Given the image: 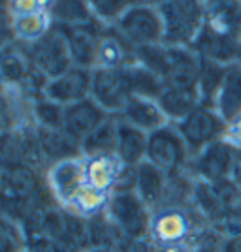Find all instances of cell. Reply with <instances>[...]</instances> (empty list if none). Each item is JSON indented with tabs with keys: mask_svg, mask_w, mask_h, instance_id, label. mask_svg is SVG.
I'll use <instances>...</instances> for the list:
<instances>
[{
	"mask_svg": "<svg viewBox=\"0 0 241 252\" xmlns=\"http://www.w3.org/2000/svg\"><path fill=\"white\" fill-rule=\"evenodd\" d=\"M222 139L226 143H230L236 151H241V113L226 123V130H224Z\"/></svg>",
	"mask_w": 241,
	"mask_h": 252,
	"instance_id": "d590c367",
	"label": "cell"
},
{
	"mask_svg": "<svg viewBox=\"0 0 241 252\" xmlns=\"http://www.w3.org/2000/svg\"><path fill=\"white\" fill-rule=\"evenodd\" d=\"M109 113H105L93 98H85L81 102L64 105V123L63 130L75 139L83 141L98 125H102Z\"/></svg>",
	"mask_w": 241,
	"mask_h": 252,
	"instance_id": "2e32d148",
	"label": "cell"
},
{
	"mask_svg": "<svg viewBox=\"0 0 241 252\" xmlns=\"http://www.w3.org/2000/svg\"><path fill=\"white\" fill-rule=\"evenodd\" d=\"M134 63H136V49L117 31L115 25H104V31L100 36L96 68L123 70Z\"/></svg>",
	"mask_w": 241,
	"mask_h": 252,
	"instance_id": "ac0fdd59",
	"label": "cell"
},
{
	"mask_svg": "<svg viewBox=\"0 0 241 252\" xmlns=\"http://www.w3.org/2000/svg\"><path fill=\"white\" fill-rule=\"evenodd\" d=\"M164 27V45L192 47L206 21L202 0H166L158 6Z\"/></svg>",
	"mask_w": 241,
	"mask_h": 252,
	"instance_id": "3957f363",
	"label": "cell"
},
{
	"mask_svg": "<svg viewBox=\"0 0 241 252\" xmlns=\"http://www.w3.org/2000/svg\"><path fill=\"white\" fill-rule=\"evenodd\" d=\"M45 183L53 200L63 209H68L77 192L85 187V158H70L51 166L47 169Z\"/></svg>",
	"mask_w": 241,
	"mask_h": 252,
	"instance_id": "8fae6325",
	"label": "cell"
},
{
	"mask_svg": "<svg viewBox=\"0 0 241 252\" xmlns=\"http://www.w3.org/2000/svg\"><path fill=\"white\" fill-rule=\"evenodd\" d=\"M104 25L100 19H95L85 25H73V27H59L66 38L70 57L73 66L95 70L98 63V47H100V36L104 31ZM57 27V25H55Z\"/></svg>",
	"mask_w": 241,
	"mask_h": 252,
	"instance_id": "7c38bea8",
	"label": "cell"
},
{
	"mask_svg": "<svg viewBox=\"0 0 241 252\" xmlns=\"http://www.w3.org/2000/svg\"><path fill=\"white\" fill-rule=\"evenodd\" d=\"M117 139H119V117L109 115L81 141V155L83 158L115 155Z\"/></svg>",
	"mask_w": 241,
	"mask_h": 252,
	"instance_id": "d4e9b609",
	"label": "cell"
},
{
	"mask_svg": "<svg viewBox=\"0 0 241 252\" xmlns=\"http://www.w3.org/2000/svg\"><path fill=\"white\" fill-rule=\"evenodd\" d=\"M206 21L192 49L200 59L234 64L241 47V0H209Z\"/></svg>",
	"mask_w": 241,
	"mask_h": 252,
	"instance_id": "6da1fadb",
	"label": "cell"
},
{
	"mask_svg": "<svg viewBox=\"0 0 241 252\" xmlns=\"http://www.w3.org/2000/svg\"><path fill=\"white\" fill-rule=\"evenodd\" d=\"M209 228L192 203L162 205L153 211L149 239L157 245H185L194 251Z\"/></svg>",
	"mask_w": 241,
	"mask_h": 252,
	"instance_id": "7a4b0ae2",
	"label": "cell"
},
{
	"mask_svg": "<svg viewBox=\"0 0 241 252\" xmlns=\"http://www.w3.org/2000/svg\"><path fill=\"white\" fill-rule=\"evenodd\" d=\"M119 117L126 121L128 125L136 126L139 130H143L145 134H151L162 126L170 125L168 117L164 115L162 107L155 98H147V96H132Z\"/></svg>",
	"mask_w": 241,
	"mask_h": 252,
	"instance_id": "d6986e66",
	"label": "cell"
},
{
	"mask_svg": "<svg viewBox=\"0 0 241 252\" xmlns=\"http://www.w3.org/2000/svg\"><path fill=\"white\" fill-rule=\"evenodd\" d=\"M238 64H241V47H240V55H238V61H236Z\"/></svg>",
	"mask_w": 241,
	"mask_h": 252,
	"instance_id": "7bdbcfd3",
	"label": "cell"
},
{
	"mask_svg": "<svg viewBox=\"0 0 241 252\" xmlns=\"http://www.w3.org/2000/svg\"><path fill=\"white\" fill-rule=\"evenodd\" d=\"M0 139H2V132H0Z\"/></svg>",
	"mask_w": 241,
	"mask_h": 252,
	"instance_id": "bcb514c9",
	"label": "cell"
},
{
	"mask_svg": "<svg viewBox=\"0 0 241 252\" xmlns=\"http://www.w3.org/2000/svg\"><path fill=\"white\" fill-rule=\"evenodd\" d=\"M190 151L173 123L149 134L145 160L162 169L164 173H175L189 168Z\"/></svg>",
	"mask_w": 241,
	"mask_h": 252,
	"instance_id": "5b68a950",
	"label": "cell"
},
{
	"mask_svg": "<svg viewBox=\"0 0 241 252\" xmlns=\"http://www.w3.org/2000/svg\"><path fill=\"white\" fill-rule=\"evenodd\" d=\"M15 42H17V34L13 27V15L8 11L6 6H2L0 8V51H4Z\"/></svg>",
	"mask_w": 241,
	"mask_h": 252,
	"instance_id": "e575fe53",
	"label": "cell"
},
{
	"mask_svg": "<svg viewBox=\"0 0 241 252\" xmlns=\"http://www.w3.org/2000/svg\"><path fill=\"white\" fill-rule=\"evenodd\" d=\"M232 181L241 187V151H236V158H234V168H232Z\"/></svg>",
	"mask_w": 241,
	"mask_h": 252,
	"instance_id": "74e56055",
	"label": "cell"
},
{
	"mask_svg": "<svg viewBox=\"0 0 241 252\" xmlns=\"http://www.w3.org/2000/svg\"><path fill=\"white\" fill-rule=\"evenodd\" d=\"M230 64H220L215 61L202 59L200 61V74H198V94L202 105L215 107V100L220 93V87L224 83V77L228 74Z\"/></svg>",
	"mask_w": 241,
	"mask_h": 252,
	"instance_id": "83f0119b",
	"label": "cell"
},
{
	"mask_svg": "<svg viewBox=\"0 0 241 252\" xmlns=\"http://www.w3.org/2000/svg\"><path fill=\"white\" fill-rule=\"evenodd\" d=\"M32 115L34 125L43 128H63L64 123V105L53 102L45 96L32 100Z\"/></svg>",
	"mask_w": 241,
	"mask_h": 252,
	"instance_id": "1f68e13d",
	"label": "cell"
},
{
	"mask_svg": "<svg viewBox=\"0 0 241 252\" xmlns=\"http://www.w3.org/2000/svg\"><path fill=\"white\" fill-rule=\"evenodd\" d=\"M158 104L162 107L164 115L170 123H179L181 119L189 115L192 109H196L200 102L198 89H185V87H164V91L158 96Z\"/></svg>",
	"mask_w": 241,
	"mask_h": 252,
	"instance_id": "cb8c5ba5",
	"label": "cell"
},
{
	"mask_svg": "<svg viewBox=\"0 0 241 252\" xmlns=\"http://www.w3.org/2000/svg\"><path fill=\"white\" fill-rule=\"evenodd\" d=\"M109 196L111 194H105L102 190H96L93 187H89V185H85L83 189L77 192L72 205L66 211L81 217L85 220H91L95 217L104 215L105 209H107V203H109Z\"/></svg>",
	"mask_w": 241,
	"mask_h": 252,
	"instance_id": "f1b7e54d",
	"label": "cell"
},
{
	"mask_svg": "<svg viewBox=\"0 0 241 252\" xmlns=\"http://www.w3.org/2000/svg\"><path fill=\"white\" fill-rule=\"evenodd\" d=\"M222 252H241V235L224 237V243H222Z\"/></svg>",
	"mask_w": 241,
	"mask_h": 252,
	"instance_id": "8d00e7d4",
	"label": "cell"
},
{
	"mask_svg": "<svg viewBox=\"0 0 241 252\" xmlns=\"http://www.w3.org/2000/svg\"><path fill=\"white\" fill-rule=\"evenodd\" d=\"M4 89H6V83H4L2 77H0V96H2V93H4Z\"/></svg>",
	"mask_w": 241,
	"mask_h": 252,
	"instance_id": "60d3db41",
	"label": "cell"
},
{
	"mask_svg": "<svg viewBox=\"0 0 241 252\" xmlns=\"http://www.w3.org/2000/svg\"><path fill=\"white\" fill-rule=\"evenodd\" d=\"M113 25L134 49L164 42V27L157 6L136 4Z\"/></svg>",
	"mask_w": 241,
	"mask_h": 252,
	"instance_id": "ba28073f",
	"label": "cell"
},
{
	"mask_svg": "<svg viewBox=\"0 0 241 252\" xmlns=\"http://www.w3.org/2000/svg\"><path fill=\"white\" fill-rule=\"evenodd\" d=\"M166 181L168 173L153 166L151 162H141L138 166L136 173V194L151 207V211L158 209L164 201V192H166Z\"/></svg>",
	"mask_w": 241,
	"mask_h": 252,
	"instance_id": "603a6c76",
	"label": "cell"
},
{
	"mask_svg": "<svg viewBox=\"0 0 241 252\" xmlns=\"http://www.w3.org/2000/svg\"><path fill=\"white\" fill-rule=\"evenodd\" d=\"M31 126H36L32 115V98L19 87L6 85L0 96V132H15Z\"/></svg>",
	"mask_w": 241,
	"mask_h": 252,
	"instance_id": "9a60e30c",
	"label": "cell"
},
{
	"mask_svg": "<svg viewBox=\"0 0 241 252\" xmlns=\"http://www.w3.org/2000/svg\"><path fill=\"white\" fill-rule=\"evenodd\" d=\"M130 85H132V93L136 96H147V98H155L158 100L160 93L164 91V81L155 75L151 70H147L145 66L139 63H134L125 68Z\"/></svg>",
	"mask_w": 241,
	"mask_h": 252,
	"instance_id": "f546056e",
	"label": "cell"
},
{
	"mask_svg": "<svg viewBox=\"0 0 241 252\" xmlns=\"http://www.w3.org/2000/svg\"><path fill=\"white\" fill-rule=\"evenodd\" d=\"M198 53L192 47H173L166 45V63L162 70L164 87H185V89H198L200 74Z\"/></svg>",
	"mask_w": 241,
	"mask_h": 252,
	"instance_id": "4fadbf2b",
	"label": "cell"
},
{
	"mask_svg": "<svg viewBox=\"0 0 241 252\" xmlns=\"http://www.w3.org/2000/svg\"><path fill=\"white\" fill-rule=\"evenodd\" d=\"M91 77H93V70L72 66L63 75L47 81L43 89V96L61 105L81 102L85 98H91Z\"/></svg>",
	"mask_w": 241,
	"mask_h": 252,
	"instance_id": "5bb4252c",
	"label": "cell"
},
{
	"mask_svg": "<svg viewBox=\"0 0 241 252\" xmlns=\"http://www.w3.org/2000/svg\"><path fill=\"white\" fill-rule=\"evenodd\" d=\"M2 6H6V4H2V2H0V8H2Z\"/></svg>",
	"mask_w": 241,
	"mask_h": 252,
	"instance_id": "ee69618b",
	"label": "cell"
},
{
	"mask_svg": "<svg viewBox=\"0 0 241 252\" xmlns=\"http://www.w3.org/2000/svg\"><path fill=\"white\" fill-rule=\"evenodd\" d=\"M134 96L126 70L95 68L91 77V98L109 115H119Z\"/></svg>",
	"mask_w": 241,
	"mask_h": 252,
	"instance_id": "9c48e42d",
	"label": "cell"
},
{
	"mask_svg": "<svg viewBox=\"0 0 241 252\" xmlns=\"http://www.w3.org/2000/svg\"><path fill=\"white\" fill-rule=\"evenodd\" d=\"M147 139H149V134L136 126L128 125L119 117V139H117L115 155L125 166H139L141 162H145Z\"/></svg>",
	"mask_w": 241,
	"mask_h": 252,
	"instance_id": "7402d4cb",
	"label": "cell"
},
{
	"mask_svg": "<svg viewBox=\"0 0 241 252\" xmlns=\"http://www.w3.org/2000/svg\"><path fill=\"white\" fill-rule=\"evenodd\" d=\"M13 27H15V34H17L19 42L32 43L36 40H40L42 36H45L47 31L53 27V23L49 13L42 11V13H31V15L13 17Z\"/></svg>",
	"mask_w": 241,
	"mask_h": 252,
	"instance_id": "4dcf8cb0",
	"label": "cell"
},
{
	"mask_svg": "<svg viewBox=\"0 0 241 252\" xmlns=\"http://www.w3.org/2000/svg\"><path fill=\"white\" fill-rule=\"evenodd\" d=\"M105 217L125 241H138L149 237L153 211L136 192L111 194Z\"/></svg>",
	"mask_w": 241,
	"mask_h": 252,
	"instance_id": "277c9868",
	"label": "cell"
},
{
	"mask_svg": "<svg viewBox=\"0 0 241 252\" xmlns=\"http://www.w3.org/2000/svg\"><path fill=\"white\" fill-rule=\"evenodd\" d=\"M36 137H38L40 153H42L47 169L55 164H59V162H63V160L83 157L81 155V143L75 141L70 134H66L63 128L36 126Z\"/></svg>",
	"mask_w": 241,
	"mask_h": 252,
	"instance_id": "e0dca14e",
	"label": "cell"
},
{
	"mask_svg": "<svg viewBox=\"0 0 241 252\" xmlns=\"http://www.w3.org/2000/svg\"><path fill=\"white\" fill-rule=\"evenodd\" d=\"M136 4L139 0H100L95 6V15L105 25H113Z\"/></svg>",
	"mask_w": 241,
	"mask_h": 252,
	"instance_id": "d6a6232c",
	"label": "cell"
},
{
	"mask_svg": "<svg viewBox=\"0 0 241 252\" xmlns=\"http://www.w3.org/2000/svg\"><path fill=\"white\" fill-rule=\"evenodd\" d=\"M47 13L51 17V23L57 27L85 25L98 19L95 15V8L87 0H51Z\"/></svg>",
	"mask_w": 241,
	"mask_h": 252,
	"instance_id": "484cf974",
	"label": "cell"
},
{
	"mask_svg": "<svg viewBox=\"0 0 241 252\" xmlns=\"http://www.w3.org/2000/svg\"><path fill=\"white\" fill-rule=\"evenodd\" d=\"M83 252H119L115 247H93V249H89V251H83Z\"/></svg>",
	"mask_w": 241,
	"mask_h": 252,
	"instance_id": "f35d334b",
	"label": "cell"
},
{
	"mask_svg": "<svg viewBox=\"0 0 241 252\" xmlns=\"http://www.w3.org/2000/svg\"><path fill=\"white\" fill-rule=\"evenodd\" d=\"M0 2H2V4H6V0H0Z\"/></svg>",
	"mask_w": 241,
	"mask_h": 252,
	"instance_id": "f6af8a7d",
	"label": "cell"
},
{
	"mask_svg": "<svg viewBox=\"0 0 241 252\" xmlns=\"http://www.w3.org/2000/svg\"><path fill=\"white\" fill-rule=\"evenodd\" d=\"M34 72L36 68L32 66L29 47L25 42L17 40L4 51H0V77L6 85L21 87Z\"/></svg>",
	"mask_w": 241,
	"mask_h": 252,
	"instance_id": "ffe728a7",
	"label": "cell"
},
{
	"mask_svg": "<svg viewBox=\"0 0 241 252\" xmlns=\"http://www.w3.org/2000/svg\"><path fill=\"white\" fill-rule=\"evenodd\" d=\"M49 6H51V0H6V8L13 17L42 13L49 10Z\"/></svg>",
	"mask_w": 241,
	"mask_h": 252,
	"instance_id": "836d02e7",
	"label": "cell"
},
{
	"mask_svg": "<svg viewBox=\"0 0 241 252\" xmlns=\"http://www.w3.org/2000/svg\"><path fill=\"white\" fill-rule=\"evenodd\" d=\"M27 47H29L32 66L47 81L59 77V75H63L64 72H68L73 66L66 38H64V34L61 32V29L55 27V25L40 40L27 43Z\"/></svg>",
	"mask_w": 241,
	"mask_h": 252,
	"instance_id": "52a82bcc",
	"label": "cell"
},
{
	"mask_svg": "<svg viewBox=\"0 0 241 252\" xmlns=\"http://www.w3.org/2000/svg\"><path fill=\"white\" fill-rule=\"evenodd\" d=\"M87 2H89V4H91V6L95 8V6H96V4H98V2H100V0H87Z\"/></svg>",
	"mask_w": 241,
	"mask_h": 252,
	"instance_id": "b9f144b4",
	"label": "cell"
},
{
	"mask_svg": "<svg viewBox=\"0 0 241 252\" xmlns=\"http://www.w3.org/2000/svg\"><path fill=\"white\" fill-rule=\"evenodd\" d=\"M162 2H166V0H139V4H147V6H160Z\"/></svg>",
	"mask_w": 241,
	"mask_h": 252,
	"instance_id": "ab89813d",
	"label": "cell"
},
{
	"mask_svg": "<svg viewBox=\"0 0 241 252\" xmlns=\"http://www.w3.org/2000/svg\"><path fill=\"white\" fill-rule=\"evenodd\" d=\"M123 162L117 155H102V157L85 158V185L105 194H111L121 175Z\"/></svg>",
	"mask_w": 241,
	"mask_h": 252,
	"instance_id": "44dd1931",
	"label": "cell"
},
{
	"mask_svg": "<svg viewBox=\"0 0 241 252\" xmlns=\"http://www.w3.org/2000/svg\"><path fill=\"white\" fill-rule=\"evenodd\" d=\"M175 126L189 147L190 157H196L206 147L222 139L226 130V121L215 107L200 104L185 119L175 123Z\"/></svg>",
	"mask_w": 241,
	"mask_h": 252,
	"instance_id": "8992f818",
	"label": "cell"
},
{
	"mask_svg": "<svg viewBox=\"0 0 241 252\" xmlns=\"http://www.w3.org/2000/svg\"><path fill=\"white\" fill-rule=\"evenodd\" d=\"M234 158H236V149L224 139H219L213 145L204 149L202 153H198L196 157L190 158L189 171L198 181L217 185L232 179Z\"/></svg>",
	"mask_w": 241,
	"mask_h": 252,
	"instance_id": "30bf717a",
	"label": "cell"
},
{
	"mask_svg": "<svg viewBox=\"0 0 241 252\" xmlns=\"http://www.w3.org/2000/svg\"><path fill=\"white\" fill-rule=\"evenodd\" d=\"M215 109L226 123L241 113V64L234 63L228 66V74L215 100Z\"/></svg>",
	"mask_w": 241,
	"mask_h": 252,
	"instance_id": "4316f807",
	"label": "cell"
}]
</instances>
